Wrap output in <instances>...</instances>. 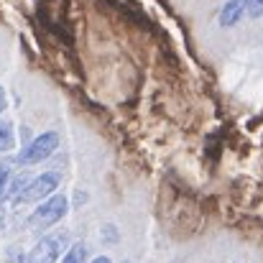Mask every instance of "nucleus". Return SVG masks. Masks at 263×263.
<instances>
[{"instance_id":"nucleus-1","label":"nucleus","mask_w":263,"mask_h":263,"mask_svg":"<svg viewBox=\"0 0 263 263\" xmlns=\"http://www.w3.org/2000/svg\"><path fill=\"white\" fill-rule=\"evenodd\" d=\"M67 212H69V199L64 194H51L28 215V230L44 233V230L54 228L57 222H62L67 217Z\"/></svg>"},{"instance_id":"nucleus-2","label":"nucleus","mask_w":263,"mask_h":263,"mask_svg":"<svg viewBox=\"0 0 263 263\" xmlns=\"http://www.w3.org/2000/svg\"><path fill=\"white\" fill-rule=\"evenodd\" d=\"M59 181H62V176L57 174V172H44V174L33 176V179H28V184L15 194V199H13V204H31V202H44L46 197H51L54 192H57V186H59Z\"/></svg>"},{"instance_id":"nucleus-3","label":"nucleus","mask_w":263,"mask_h":263,"mask_svg":"<svg viewBox=\"0 0 263 263\" xmlns=\"http://www.w3.org/2000/svg\"><path fill=\"white\" fill-rule=\"evenodd\" d=\"M57 148H59V133H57V130H46V133L36 136L33 141H28V146L18 154L15 164H18V166H31V164L46 161Z\"/></svg>"},{"instance_id":"nucleus-4","label":"nucleus","mask_w":263,"mask_h":263,"mask_svg":"<svg viewBox=\"0 0 263 263\" xmlns=\"http://www.w3.org/2000/svg\"><path fill=\"white\" fill-rule=\"evenodd\" d=\"M67 246V233H51V235H44L28 253L26 263H57V258L62 256Z\"/></svg>"},{"instance_id":"nucleus-5","label":"nucleus","mask_w":263,"mask_h":263,"mask_svg":"<svg viewBox=\"0 0 263 263\" xmlns=\"http://www.w3.org/2000/svg\"><path fill=\"white\" fill-rule=\"evenodd\" d=\"M248 3L251 0H225V5L220 8V26L222 28L238 26L248 15Z\"/></svg>"},{"instance_id":"nucleus-6","label":"nucleus","mask_w":263,"mask_h":263,"mask_svg":"<svg viewBox=\"0 0 263 263\" xmlns=\"http://www.w3.org/2000/svg\"><path fill=\"white\" fill-rule=\"evenodd\" d=\"M62 263H89V253L85 243H72L67 253L62 256Z\"/></svg>"},{"instance_id":"nucleus-7","label":"nucleus","mask_w":263,"mask_h":263,"mask_svg":"<svg viewBox=\"0 0 263 263\" xmlns=\"http://www.w3.org/2000/svg\"><path fill=\"white\" fill-rule=\"evenodd\" d=\"M15 146V128L10 120H0V154L10 151Z\"/></svg>"},{"instance_id":"nucleus-8","label":"nucleus","mask_w":263,"mask_h":263,"mask_svg":"<svg viewBox=\"0 0 263 263\" xmlns=\"http://www.w3.org/2000/svg\"><path fill=\"white\" fill-rule=\"evenodd\" d=\"M10 179H13V174H10V166H8L5 161H0V197H5Z\"/></svg>"},{"instance_id":"nucleus-9","label":"nucleus","mask_w":263,"mask_h":263,"mask_svg":"<svg viewBox=\"0 0 263 263\" xmlns=\"http://www.w3.org/2000/svg\"><path fill=\"white\" fill-rule=\"evenodd\" d=\"M100 235H102L110 246H115V243H118V230H115V225H102Z\"/></svg>"},{"instance_id":"nucleus-10","label":"nucleus","mask_w":263,"mask_h":263,"mask_svg":"<svg viewBox=\"0 0 263 263\" xmlns=\"http://www.w3.org/2000/svg\"><path fill=\"white\" fill-rule=\"evenodd\" d=\"M248 15H251V18H261L263 15V0H251V3H248Z\"/></svg>"},{"instance_id":"nucleus-11","label":"nucleus","mask_w":263,"mask_h":263,"mask_svg":"<svg viewBox=\"0 0 263 263\" xmlns=\"http://www.w3.org/2000/svg\"><path fill=\"white\" fill-rule=\"evenodd\" d=\"M74 199H77V202H74V207H82V204H85V199H87V192H77V194H74Z\"/></svg>"},{"instance_id":"nucleus-12","label":"nucleus","mask_w":263,"mask_h":263,"mask_svg":"<svg viewBox=\"0 0 263 263\" xmlns=\"http://www.w3.org/2000/svg\"><path fill=\"white\" fill-rule=\"evenodd\" d=\"M5 107H8V100H5V89L0 87V112H3Z\"/></svg>"},{"instance_id":"nucleus-13","label":"nucleus","mask_w":263,"mask_h":263,"mask_svg":"<svg viewBox=\"0 0 263 263\" xmlns=\"http://www.w3.org/2000/svg\"><path fill=\"white\" fill-rule=\"evenodd\" d=\"M89 263H112V261H110L107 256H97V258H92Z\"/></svg>"},{"instance_id":"nucleus-14","label":"nucleus","mask_w":263,"mask_h":263,"mask_svg":"<svg viewBox=\"0 0 263 263\" xmlns=\"http://www.w3.org/2000/svg\"><path fill=\"white\" fill-rule=\"evenodd\" d=\"M123 263H130V261H123Z\"/></svg>"}]
</instances>
